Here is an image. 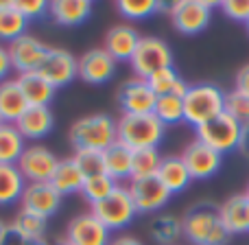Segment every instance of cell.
Returning <instances> with one entry per match:
<instances>
[{
	"mask_svg": "<svg viewBox=\"0 0 249 245\" xmlns=\"http://www.w3.org/2000/svg\"><path fill=\"white\" fill-rule=\"evenodd\" d=\"M48 48L51 46H46L42 39H37L35 35H29V33H24L22 38L7 44L9 57H11V66L18 75L39 70Z\"/></svg>",
	"mask_w": 249,
	"mask_h": 245,
	"instance_id": "12",
	"label": "cell"
},
{
	"mask_svg": "<svg viewBox=\"0 0 249 245\" xmlns=\"http://www.w3.org/2000/svg\"><path fill=\"white\" fill-rule=\"evenodd\" d=\"M83 182H86V177H83V173L79 171L77 162H74L72 158L59 160V164H57L55 173H53V177H51V186L61 195V197L81 193Z\"/></svg>",
	"mask_w": 249,
	"mask_h": 245,
	"instance_id": "25",
	"label": "cell"
},
{
	"mask_svg": "<svg viewBox=\"0 0 249 245\" xmlns=\"http://www.w3.org/2000/svg\"><path fill=\"white\" fill-rule=\"evenodd\" d=\"M140 38L142 35L133 29L131 24H114L112 29L105 33V39H103V48L112 55V59L116 61H131L133 53H136L138 44H140Z\"/></svg>",
	"mask_w": 249,
	"mask_h": 245,
	"instance_id": "18",
	"label": "cell"
},
{
	"mask_svg": "<svg viewBox=\"0 0 249 245\" xmlns=\"http://www.w3.org/2000/svg\"><path fill=\"white\" fill-rule=\"evenodd\" d=\"M164 155L158 149H140L133 151V162H131V180H142V177H153L158 175V169L162 164Z\"/></svg>",
	"mask_w": 249,
	"mask_h": 245,
	"instance_id": "36",
	"label": "cell"
},
{
	"mask_svg": "<svg viewBox=\"0 0 249 245\" xmlns=\"http://www.w3.org/2000/svg\"><path fill=\"white\" fill-rule=\"evenodd\" d=\"M11 228L18 234L26 239V241H37V239H46V230H48V219L39 215H33L29 210H20L11 221Z\"/></svg>",
	"mask_w": 249,
	"mask_h": 245,
	"instance_id": "32",
	"label": "cell"
},
{
	"mask_svg": "<svg viewBox=\"0 0 249 245\" xmlns=\"http://www.w3.org/2000/svg\"><path fill=\"white\" fill-rule=\"evenodd\" d=\"M219 9L232 22H243L245 24L249 20V0H221Z\"/></svg>",
	"mask_w": 249,
	"mask_h": 245,
	"instance_id": "40",
	"label": "cell"
},
{
	"mask_svg": "<svg viewBox=\"0 0 249 245\" xmlns=\"http://www.w3.org/2000/svg\"><path fill=\"white\" fill-rule=\"evenodd\" d=\"M116 9L127 20H146L155 13L168 11V4L160 2V0H118Z\"/></svg>",
	"mask_w": 249,
	"mask_h": 245,
	"instance_id": "33",
	"label": "cell"
},
{
	"mask_svg": "<svg viewBox=\"0 0 249 245\" xmlns=\"http://www.w3.org/2000/svg\"><path fill=\"white\" fill-rule=\"evenodd\" d=\"M245 29H247V33H249V20L245 22Z\"/></svg>",
	"mask_w": 249,
	"mask_h": 245,
	"instance_id": "49",
	"label": "cell"
},
{
	"mask_svg": "<svg viewBox=\"0 0 249 245\" xmlns=\"http://www.w3.org/2000/svg\"><path fill=\"white\" fill-rule=\"evenodd\" d=\"M234 90L249 96V64L241 66V70L236 73V77H234Z\"/></svg>",
	"mask_w": 249,
	"mask_h": 245,
	"instance_id": "41",
	"label": "cell"
},
{
	"mask_svg": "<svg viewBox=\"0 0 249 245\" xmlns=\"http://www.w3.org/2000/svg\"><path fill=\"white\" fill-rule=\"evenodd\" d=\"M16 81H18V86H20V90H22V94H24L29 108H48L51 101L55 99L57 88L53 86L51 81H46L37 70L16 75Z\"/></svg>",
	"mask_w": 249,
	"mask_h": 245,
	"instance_id": "19",
	"label": "cell"
},
{
	"mask_svg": "<svg viewBox=\"0 0 249 245\" xmlns=\"http://www.w3.org/2000/svg\"><path fill=\"white\" fill-rule=\"evenodd\" d=\"M68 140L74 151H105L118 142V125L109 114H88L70 125Z\"/></svg>",
	"mask_w": 249,
	"mask_h": 245,
	"instance_id": "2",
	"label": "cell"
},
{
	"mask_svg": "<svg viewBox=\"0 0 249 245\" xmlns=\"http://www.w3.org/2000/svg\"><path fill=\"white\" fill-rule=\"evenodd\" d=\"M61 202H64V197L53 188L51 182H35V184H26L20 206L22 210H29L33 215L44 217V219H51L61 208Z\"/></svg>",
	"mask_w": 249,
	"mask_h": 245,
	"instance_id": "17",
	"label": "cell"
},
{
	"mask_svg": "<svg viewBox=\"0 0 249 245\" xmlns=\"http://www.w3.org/2000/svg\"><path fill=\"white\" fill-rule=\"evenodd\" d=\"M116 125L118 142H123L131 151L158 149L166 133V127L155 118V114H123Z\"/></svg>",
	"mask_w": 249,
	"mask_h": 245,
	"instance_id": "4",
	"label": "cell"
},
{
	"mask_svg": "<svg viewBox=\"0 0 249 245\" xmlns=\"http://www.w3.org/2000/svg\"><path fill=\"white\" fill-rule=\"evenodd\" d=\"M149 237L158 245H177V241L184 237L181 217L171 215V212L155 215L149 224Z\"/></svg>",
	"mask_w": 249,
	"mask_h": 245,
	"instance_id": "27",
	"label": "cell"
},
{
	"mask_svg": "<svg viewBox=\"0 0 249 245\" xmlns=\"http://www.w3.org/2000/svg\"><path fill=\"white\" fill-rule=\"evenodd\" d=\"M155 101L158 96L149 88L146 79L131 77L118 88V105L123 114H153Z\"/></svg>",
	"mask_w": 249,
	"mask_h": 245,
	"instance_id": "16",
	"label": "cell"
},
{
	"mask_svg": "<svg viewBox=\"0 0 249 245\" xmlns=\"http://www.w3.org/2000/svg\"><path fill=\"white\" fill-rule=\"evenodd\" d=\"M249 199V197H247ZM247 226H249V208H247Z\"/></svg>",
	"mask_w": 249,
	"mask_h": 245,
	"instance_id": "50",
	"label": "cell"
},
{
	"mask_svg": "<svg viewBox=\"0 0 249 245\" xmlns=\"http://www.w3.org/2000/svg\"><path fill=\"white\" fill-rule=\"evenodd\" d=\"M66 241L72 245H109L112 232L92 212H81L66 226Z\"/></svg>",
	"mask_w": 249,
	"mask_h": 245,
	"instance_id": "13",
	"label": "cell"
},
{
	"mask_svg": "<svg viewBox=\"0 0 249 245\" xmlns=\"http://www.w3.org/2000/svg\"><path fill=\"white\" fill-rule=\"evenodd\" d=\"M90 212L109 230H124L133 224V219L138 217L136 206L131 202V195L127 190V184H118L116 190L109 195L107 199L90 206Z\"/></svg>",
	"mask_w": 249,
	"mask_h": 245,
	"instance_id": "7",
	"label": "cell"
},
{
	"mask_svg": "<svg viewBox=\"0 0 249 245\" xmlns=\"http://www.w3.org/2000/svg\"><path fill=\"white\" fill-rule=\"evenodd\" d=\"M158 180L171 190V195H179L190 186L193 177H190L181 155H164L158 169Z\"/></svg>",
	"mask_w": 249,
	"mask_h": 245,
	"instance_id": "23",
	"label": "cell"
},
{
	"mask_svg": "<svg viewBox=\"0 0 249 245\" xmlns=\"http://www.w3.org/2000/svg\"><path fill=\"white\" fill-rule=\"evenodd\" d=\"M26 245H51V241H46V239H37V241H29Z\"/></svg>",
	"mask_w": 249,
	"mask_h": 245,
	"instance_id": "47",
	"label": "cell"
},
{
	"mask_svg": "<svg viewBox=\"0 0 249 245\" xmlns=\"http://www.w3.org/2000/svg\"><path fill=\"white\" fill-rule=\"evenodd\" d=\"M225 114L236 118L241 125L249 123V96L236 90L225 92Z\"/></svg>",
	"mask_w": 249,
	"mask_h": 245,
	"instance_id": "38",
	"label": "cell"
},
{
	"mask_svg": "<svg viewBox=\"0 0 249 245\" xmlns=\"http://www.w3.org/2000/svg\"><path fill=\"white\" fill-rule=\"evenodd\" d=\"M116 186H118L116 180H112L107 173H101V175H94V177H86V182L81 186V195L90 206H94V204L107 199L116 190Z\"/></svg>",
	"mask_w": 249,
	"mask_h": 245,
	"instance_id": "35",
	"label": "cell"
},
{
	"mask_svg": "<svg viewBox=\"0 0 249 245\" xmlns=\"http://www.w3.org/2000/svg\"><path fill=\"white\" fill-rule=\"evenodd\" d=\"M116 61L112 59L103 46L92 48V51L83 53L77 59V75L81 81L92 83V86H103L116 75Z\"/></svg>",
	"mask_w": 249,
	"mask_h": 245,
	"instance_id": "14",
	"label": "cell"
},
{
	"mask_svg": "<svg viewBox=\"0 0 249 245\" xmlns=\"http://www.w3.org/2000/svg\"><path fill=\"white\" fill-rule=\"evenodd\" d=\"M245 195H247V197H249V184H247V188H245Z\"/></svg>",
	"mask_w": 249,
	"mask_h": 245,
	"instance_id": "51",
	"label": "cell"
},
{
	"mask_svg": "<svg viewBox=\"0 0 249 245\" xmlns=\"http://www.w3.org/2000/svg\"><path fill=\"white\" fill-rule=\"evenodd\" d=\"M181 160H184L186 169H188L190 177L195 180H210L223 167V155L219 151L210 149L208 145H203L201 140H190L181 151Z\"/></svg>",
	"mask_w": 249,
	"mask_h": 245,
	"instance_id": "11",
	"label": "cell"
},
{
	"mask_svg": "<svg viewBox=\"0 0 249 245\" xmlns=\"http://www.w3.org/2000/svg\"><path fill=\"white\" fill-rule=\"evenodd\" d=\"M7 228H9V226H7V224H4V221H2V219H0V243H2L4 234H7Z\"/></svg>",
	"mask_w": 249,
	"mask_h": 245,
	"instance_id": "46",
	"label": "cell"
},
{
	"mask_svg": "<svg viewBox=\"0 0 249 245\" xmlns=\"http://www.w3.org/2000/svg\"><path fill=\"white\" fill-rule=\"evenodd\" d=\"M26 149V140L16 125L0 123V164H18Z\"/></svg>",
	"mask_w": 249,
	"mask_h": 245,
	"instance_id": "29",
	"label": "cell"
},
{
	"mask_svg": "<svg viewBox=\"0 0 249 245\" xmlns=\"http://www.w3.org/2000/svg\"><path fill=\"white\" fill-rule=\"evenodd\" d=\"M225 112V92L216 83H193L184 94V123L199 125L212 121Z\"/></svg>",
	"mask_w": 249,
	"mask_h": 245,
	"instance_id": "3",
	"label": "cell"
},
{
	"mask_svg": "<svg viewBox=\"0 0 249 245\" xmlns=\"http://www.w3.org/2000/svg\"><path fill=\"white\" fill-rule=\"evenodd\" d=\"M184 239L193 245H228L230 234L219 217V206L214 204H195L181 217Z\"/></svg>",
	"mask_w": 249,
	"mask_h": 245,
	"instance_id": "1",
	"label": "cell"
},
{
	"mask_svg": "<svg viewBox=\"0 0 249 245\" xmlns=\"http://www.w3.org/2000/svg\"><path fill=\"white\" fill-rule=\"evenodd\" d=\"M26 108L29 103L16 79H7L0 83V121L16 125L18 118L26 112Z\"/></svg>",
	"mask_w": 249,
	"mask_h": 245,
	"instance_id": "24",
	"label": "cell"
},
{
	"mask_svg": "<svg viewBox=\"0 0 249 245\" xmlns=\"http://www.w3.org/2000/svg\"><path fill=\"white\" fill-rule=\"evenodd\" d=\"M109 245H144V243H142L138 237H131V234H121V237L112 239Z\"/></svg>",
	"mask_w": 249,
	"mask_h": 245,
	"instance_id": "45",
	"label": "cell"
},
{
	"mask_svg": "<svg viewBox=\"0 0 249 245\" xmlns=\"http://www.w3.org/2000/svg\"><path fill=\"white\" fill-rule=\"evenodd\" d=\"M16 127L24 140H42L55 127V116L51 108H26V112L16 121Z\"/></svg>",
	"mask_w": 249,
	"mask_h": 245,
	"instance_id": "20",
	"label": "cell"
},
{
	"mask_svg": "<svg viewBox=\"0 0 249 245\" xmlns=\"http://www.w3.org/2000/svg\"><path fill=\"white\" fill-rule=\"evenodd\" d=\"M238 153L249 160V123L243 125V136H241V145H238Z\"/></svg>",
	"mask_w": 249,
	"mask_h": 245,
	"instance_id": "44",
	"label": "cell"
},
{
	"mask_svg": "<svg viewBox=\"0 0 249 245\" xmlns=\"http://www.w3.org/2000/svg\"><path fill=\"white\" fill-rule=\"evenodd\" d=\"M46 81H51L55 88H64L72 83L77 75V57L66 48H48L46 57H44L42 66L37 70Z\"/></svg>",
	"mask_w": 249,
	"mask_h": 245,
	"instance_id": "15",
	"label": "cell"
},
{
	"mask_svg": "<svg viewBox=\"0 0 249 245\" xmlns=\"http://www.w3.org/2000/svg\"><path fill=\"white\" fill-rule=\"evenodd\" d=\"M26 243H29V241H26L22 234H18L16 230L9 226V228H7V234H4V239H2V243H0V245H26Z\"/></svg>",
	"mask_w": 249,
	"mask_h": 245,
	"instance_id": "43",
	"label": "cell"
},
{
	"mask_svg": "<svg viewBox=\"0 0 249 245\" xmlns=\"http://www.w3.org/2000/svg\"><path fill=\"white\" fill-rule=\"evenodd\" d=\"M247 208H249V199L245 193H238L228 197L223 204L219 206V217L223 228L228 230V234H245L249 232L247 226Z\"/></svg>",
	"mask_w": 249,
	"mask_h": 245,
	"instance_id": "21",
	"label": "cell"
},
{
	"mask_svg": "<svg viewBox=\"0 0 249 245\" xmlns=\"http://www.w3.org/2000/svg\"><path fill=\"white\" fill-rule=\"evenodd\" d=\"M153 114L164 127L184 123V96H177V94L158 96Z\"/></svg>",
	"mask_w": 249,
	"mask_h": 245,
	"instance_id": "34",
	"label": "cell"
},
{
	"mask_svg": "<svg viewBox=\"0 0 249 245\" xmlns=\"http://www.w3.org/2000/svg\"><path fill=\"white\" fill-rule=\"evenodd\" d=\"M195 133H197V140H201L210 149L225 155V153H232V151H238L241 136H243V125L236 118H232L230 114L223 112L221 116L199 125L195 129Z\"/></svg>",
	"mask_w": 249,
	"mask_h": 245,
	"instance_id": "8",
	"label": "cell"
},
{
	"mask_svg": "<svg viewBox=\"0 0 249 245\" xmlns=\"http://www.w3.org/2000/svg\"><path fill=\"white\" fill-rule=\"evenodd\" d=\"M13 7L26 22L42 20L51 11V2H46V0H13Z\"/></svg>",
	"mask_w": 249,
	"mask_h": 245,
	"instance_id": "39",
	"label": "cell"
},
{
	"mask_svg": "<svg viewBox=\"0 0 249 245\" xmlns=\"http://www.w3.org/2000/svg\"><path fill=\"white\" fill-rule=\"evenodd\" d=\"M72 160L77 162L79 171L83 173V177H94L105 173V160H103V151H90V149H81L74 151Z\"/></svg>",
	"mask_w": 249,
	"mask_h": 245,
	"instance_id": "37",
	"label": "cell"
},
{
	"mask_svg": "<svg viewBox=\"0 0 249 245\" xmlns=\"http://www.w3.org/2000/svg\"><path fill=\"white\" fill-rule=\"evenodd\" d=\"M219 7V2L208 0H177L168 4V20L173 29L181 35H199L210 26L212 11Z\"/></svg>",
	"mask_w": 249,
	"mask_h": 245,
	"instance_id": "5",
	"label": "cell"
},
{
	"mask_svg": "<svg viewBox=\"0 0 249 245\" xmlns=\"http://www.w3.org/2000/svg\"><path fill=\"white\" fill-rule=\"evenodd\" d=\"M48 16L59 26H79L92 16V0H53Z\"/></svg>",
	"mask_w": 249,
	"mask_h": 245,
	"instance_id": "22",
	"label": "cell"
},
{
	"mask_svg": "<svg viewBox=\"0 0 249 245\" xmlns=\"http://www.w3.org/2000/svg\"><path fill=\"white\" fill-rule=\"evenodd\" d=\"M26 188V180L22 177L16 164H0V206H13L20 202Z\"/></svg>",
	"mask_w": 249,
	"mask_h": 245,
	"instance_id": "28",
	"label": "cell"
},
{
	"mask_svg": "<svg viewBox=\"0 0 249 245\" xmlns=\"http://www.w3.org/2000/svg\"><path fill=\"white\" fill-rule=\"evenodd\" d=\"M105 160V173L118 184L124 180H131V162H133V151L124 147L123 142H114L109 149L103 151Z\"/></svg>",
	"mask_w": 249,
	"mask_h": 245,
	"instance_id": "26",
	"label": "cell"
},
{
	"mask_svg": "<svg viewBox=\"0 0 249 245\" xmlns=\"http://www.w3.org/2000/svg\"><path fill=\"white\" fill-rule=\"evenodd\" d=\"M0 123H2V121H0Z\"/></svg>",
	"mask_w": 249,
	"mask_h": 245,
	"instance_id": "52",
	"label": "cell"
},
{
	"mask_svg": "<svg viewBox=\"0 0 249 245\" xmlns=\"http://www.w3.org/2000/svg\"><path fill=\"white\" fill-rule=\"evenodd\" d=\"M127 190L131 195V202L136 206L138 215H160V210H164L173 197L171 190L158 180V175L129 180Z\"/></svg>",
	"mask_w": 249,
	"mask_h": 245,
	"instance_id": "9",
	"label": "cell"
},
{
	"mask_svg": "<svg viewBox=\"0 0 249 245\" xmlns=\"http://www.w3.org/2000/svg\"><path fill=\"white\" fill-rule=\"evenodd\" d=\"M146 83H149V88L155 92V96H166V94L184 96L186 90H188V83L179 77V73H177L173 66L151 75V77L146 79Z\"/></svg>",
	"mask_w": 249,
	"mask_h": 245,
	"instance_id": "31",
	"label": "cell"
},
{
	"mask_svg": "<svg viewBox=\"0 0 249 245\" xmlns=\"http://www.w3.org/2000/svg\"><path fill=\"white\" fill-rule=\"evenodd\" d=\"M57 164H59V158H57L48 147L31 145V147H26L24 153L20 155L16 167L20 169L26 184H35V182H51Z\"/></svg>",
	"mask_w": 249,
	"mask_h": 245,
	"instance_id": "10",
	"label": "cell"
},
{
	"mask_svg": "<svg viewBox=\"0 0 249 245\" xmlns=\"http://www.w3.org/2000/svg\"><path fill=\"white\" fill-rule=\"evenodd\" d=\"M133 70V77L138 79H149L158 70L171 68L173 66V51L168 42L155 35H142L140 44H138L136 53H133L131 61H129Z\"/></svg>",
	"mask_w": 249,
	"mask_h": 245,
	"instance_id": "6",
	"label": "cell"
},
{
	"mask_svg": "<svg viewBox=\"0 0 249 245\" xmlns=\"http://www.w3.org/2000/svg\"><path fill=\"white\" fill-rule=\"evenodd\" d=\"M29 22L16 11L13 0H0V42H13L26 33Z\"/></svg>",
	"mask_w": 249,
	"mask_h": 245,
	"instance_id": "30",
	"label": "cell"
},
{
	"mask_svg": "<svg viewBox=\"0 0 249 245\" xmlns=\"http://www.w3.org/2000/svg\"><path fill=\"white\" fill-rule=\"evenodd\" d=\"M11 70H13V66H11L9 51H7V46H2V44H0V83L7 81V77H9V73H11Z\"/></svg>",
	"mask_w": 249,
	"mask_h": 245,
	"instance_id": "42",
	"label": "cell"
},
{
	"mask_svg": "<svg viewBox=\"0 0 249 245\" xmlns=\"http://www.w3.org/2000/svg\"><path fill=\"white\" fill-rule=\"evenodd\" d=\"M59 245H72V243H68V241H66V239H64V241H61Z\"/></svg>",
	"mask_w": 249,
	"mask_h": 245,
	"instance_id": "48",
	"label": "cell"
}]
</instances>
